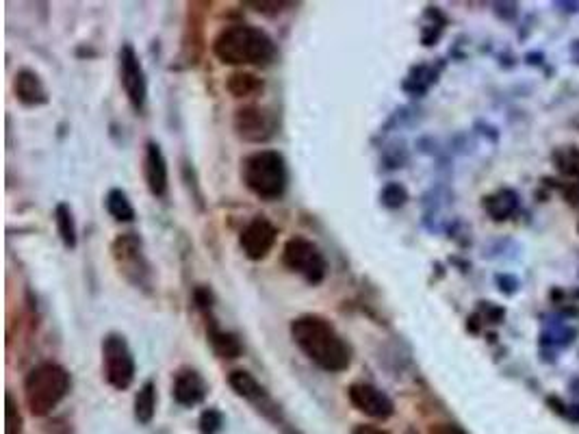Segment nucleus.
Returning a JSON list of instances; mask_svg holds the SVG:
<instances>
[{"mask_svg": "<svg viewBox=\"0 0 579 434\" xmlns=\"http://www.w3.org/2000/svg\"><path fill=\"white\" fill-rule=\"evenodd\" d=\"M571 50H573V57L579 61V40H575V42H573Z\"/></svg>", "mask_w": 579, "mask_h": 434, "instance_id": "nucleus-33", "label": "nucleus"}, {"mask_svg": "<svg viewBox=\"0 0 579 434\" xmlns=\"http://www.w3.org/2000/svg\"><path fill=\"white\" fill-rule=\"evenodd\" d=\"M209 395V382L193 367H180L174 374L172 382V398L176 404L193 408L207 400Z\"/></svg>", "mask_w": 579, "mask_h": 434, "instance_id": "nucleus-14", "label": "nucleus"}, {"mask_svg": "<svg viewBox=\"0 0 579 434\" xmlns=\"http://www.w3.org/2000/svg\"><path fill=\"white\" fill-rule=\"evenodd\" d=\"M484 209L495 222H504L519 209V196L512 189H499L497 194L484 198Z\"/></svg>", "mask_w": 579, "mask_h": 434, "instance_id": "nucleus-21", "label": "nucleus"}, {"mask_svg": "<svg viewBox=\"0 0 579 434\" xmlns=\"http://www.w3.org/2000/svg\"><path fill=\"white\" fill-rule=\"evenodd\" d=\"M226 89L235 98H256L265 92V81L248 70H237L226 79Z\"/></svg>", "mask_w": 579, "mask_h": 434, "instance_id": "nucleus-19", "label": "nucleus"}, {"mask_svg": "<svg viewBox=\"0 0 579 434\" xmlns=\"http://www.w3.org/2000/svg\"><path fill=\"white\" fill-rule=\"evenodd\" d=\"M291 339L308 361L321 372L341 374L352 367L354 350L330 319L317 313H304L291 319Z\"/></svg>", "mask_w": 579, "mask_h": 434, "instance_id": "nucleus-1", "label": "nucleus"}, {"mask_svg": "<svg viewBox=\"0 0 579 434\" xmlns=\"http://www.w3.org/2000/svg\"><path fill=\"white\" fill-rule=\"evenodd\" d=\"M228 385L241 400L252 404L256 413L263 415L267 421H272L276 428H280L282 434H302L287 419V415L282 413L280 404L269 395V391L250 372H246V369H235V372H230Z\"/></svg>", "mask_w": 579, "mask_h": 434, "instance_id": "nucleus-6", "label": "nucleus"}, {"mask_svg": "<svg viewBox=\"0 0 579 434\" xmlns=\"http://www.w3.org/2000/svg\"><path fill=\"white\" fill-rule=\"evenodd\" d=\"M432 434H467V432L454 424H441L432 430Z\"/></svg>", "mask_w": 579, "mask_h": 434, "instance_id": "nucleus-30", "label": "nucleus"}, {"mask_svg": "<svg viewBox=\"0 0 579 434\" xmlns=\"http://www.w3.org/2000/svg\"><path fill=\"white\" fill-rule=\"evenodd\" d=\"M241 181L265 202L280 200L289 187V165L278 150H256L241 159Z\"/></svg>", "mask_w": 579, "mask_h": 434, "instance_id": "nucleus-3", "label": "nucleus"}, {"mask_svg": "<svg viewBox=\"0 0 579 434\" xmlns=\"http://www.w3.org/2000/svg\"><path fill=\"white\" fill-rule=\"evenodd\" d=\"M57 235L66 250H76L79 246V226H76L74 211L68 202H57L53 211Z\"/></svg>", "mask_w": 579, "mask_h": 434, "instance_id": "nucleus-18", "label": "nucleus"}, {"mask_svg": "<svg viewBox=\"0 0 579 434\" xmlns=\"http://www.w3.org/2000/svg\"><path fill=\"white\" fill-rule=\"evenodd\" d=\"M497 285H499L501 293H508V296H512V293L519 289V280L514 278L512 274H499L497 276Z\"/></svg>", "mask_w": 579, "mask_h": 434, "instance_id": "nucleus-27", "label": "nucleus"}, {"mask_svg": "<svg viewBox=\"0 0 579 434\" xmlns=\"http://www.w3.org/2000/svg\"><path fill=\"white\" fill-rule=\"evenodd\" d=\"M200 3H189L187 11V29H185V40H183V50L187 59L191 63H196L202 53V24H204V11L198 9Z\"/></svg>", "mask_w": 579, "mask_h": 434, "instance_id": "nucleus-17", "label": "nucleus"}, {"mask_svg": "<svg viewBox=\"0 0 579 434\" xmlns=\"http://www.w3.org/2000/svg\"><path fill=\"white\" fill-rule=\"evenodd\" d=\"M233 129L241 142L265 144L278 131L276 113L261 105H243L235 111Z\"/></svg>", "mask_w": 579, "mask_h": 434, "instance_id": "nucleus-10", "label": "nucleus"}, {"mask_svg": "<svg viewBox=\"0 0 579 434\" xmlns=\"http://www.w3.org/2000/svg\"><path fill=\"white\" fill-rule=\"evenodd\" d=\"M495 14L504 20H514L519 14V7L514 3H497L495 5Z\"/></svg>", "mask_w": 579, "mask_h": 434, "instance_id": "nucleus-28", "label": "nucleus"}, {"mask_svg": "<svg viewBox=\"0 0 579 434\" xmlns=\"http://www.w3.org/2000/svg\"><path fill=\"white\" fill-rule=\"evenodd\" d=\"M118 70L128 105L135 113H144L148 105V76L133 44L126 42L118 50Z\"/></svg>", "mask_w": 579, "mask_h": 434, "instance_id": "nucleus-9", "label": "nucleus"}, {"mask_svg": "<svg viewBox=\"0 0 579 434\" xmlns=\"http://www.w3.org/2000/svg\"><path fill=\"white\" fill-rule=\"evenodd\" d=\"M111 257L120 276L135 289L150 291L154 285L152 263L146 254L144 239L137 233H122L113 239Z\"/></svg>", "mask_w": 579, "mask_h": 434, "instance_id": "nucleus-5", "label": "nucleus"}, {"mask_svg": "<svg viewBox=\"0 0 579 434\" xmlns=\"http://www.w3.org/2000/svg\"><path fill=\"white\" fill-rule=\"evenodd\" d=\"M213 55L226 66L267 68L278 57L274 37L252 24H230L213 40Z\"/></svg>", "mask_w": 579, "mask_h": 434, "instance_id": "nucleus-2", "label": "nucleus"}, {"mask_svg": "<svg viewBox=\"0 0 579 434\" xmlns=\"http://www.w3.org/2000/svg\"><path fill=\"white\" fill-rule=\"evenodd\" d=\"M569 417H571L573 421H579V406H571V413H569Z\"/></svg>", "mask_w": 579, "mask_h": 434, "instance_id": "nucleus-32", "label": "nucleus"}, {"mask_svg": "<svg viewBox=\"0 0 579 434\" xmlns=\"http://www.w3.org/2000/svg\"><path fill=\"white\" fill-rule=\"evenodd\" d=\"M100 354H102V376H105L107 385L113 387L115 391L131 389L137 376V363L126 337L120 333L105 335L100 343Z\"/></svg>", "mask_w": 579, "mask_h": 434, "instance_id": "nucleus-7", "label": "nucleus"}, {"mask_svg": "<svg viewBox=\"0 0 579 434\" xmlns=\"http://www.w3.org/2000/svg\"><path fill=\"white\" fill-rule=\"evenodd\" d=\"M352 434H389L386 430L378 428V426H371V424H358Z\"/></svg>", "mask_w": 579, "mask_h": 434, "instance_id": "nucleus-29", "label": "nucleus"}, {"mask_svg": "<svg viewBox=\"0 0 579 434\" xmlns=\"http://www.w3.org/2000/svg\"><path fill=\"white\" fill-rule=\"evenodd\" d=\"M282 265L291 274L302 276L308 285L317 287L326 280L328 259L313 239L291 237L282 248Z\"/></svg>", "mask_w": 579, "mask_h": 434, "instance_id": "nucleus-8", "label": "nucleus"}, {"mask_svg": "<svg viewBox=\"0 0 579 434\" xmlns=\"http://www.w3.org/2000/svg\"><path fill=\"white\" fill-rule=\"evenodd\" d=\"M14 94L16 100L20 102L22 107L27 109H37V107H44L50 102L48 96V89L42 81V76L37 74L31 68H22L16 72L14 76Z\"/></svg>", "mask_w": 579, "mask_h": 434, "instance_id": "nucleus-16", "label": "nucleus"}, {"mask_svg": "<svg viewBox=\"0 0 579 434\" xmlns=\"http://www.w3.org/2000/svg\"><path fill=\"white\" fill-rule=\"evenodd\" d=\"M133 413H135L137 424H141V426L152 424L154 413H157V382L146 380L144 385L139 387V391L135 395Z\"/></svg>", "mask_w": 579, "mask_h": 434, "instance_id": "nucleus-20", "label": "nucleus"}, {"mask_svg": "<svg viewBox=\"0 0 579 434\" xmlns=\"http://www.w3.org/2000/svg\"><path fill=\"white\" fill-rule=\"evenodd\" d=\"M24 432V415L16 400V395L5 393V434H22Z\"/></svg>", "mask_w": 579, "mask_h": 434, "instance_id": "nucleus-23", "label": "nucleus"}, {"mask_svg": "<svg viewBox=\"0 0 579 434\" xmlns=\"http://www.w3.org/2000/svg\"><path fill=\"white\" fill-rule=\"evenodd\" d=\"M556 7H562L564 11H569V14H575V11H579L577 3H556Z\"/></svg>", "mask_w": 579, "mask_h": 434, "instance_id": "nucleus-31", "label": "nucleus"}, {"mask_svg": "<svg viewBox=\"0 0 579 434\" xmlns=\"http://www.w3.org/2000/svg\"><path fill=\"white\" fill-rule=\"evenodd\" d=\"M72 376L63 365L44 361L35 365L24 378V402L33 417H46L68 398Z\"/></svg>", "mask_w": 579, "mask_h": 434, "instance_id": "nucleus-4", "label": "nucleus"}, {"mask_svg": "<svg viewBox=\"0 0 579 434\" xmlns=\"http://www.w3.org/2000/svg\"><path fill=\"white\" fill-rule=\"evenodd\" d=\"M198 426H200V434H220L224 428L222 411H217V408H207V411H202Z\"/></svg>", "mask_w": 579, "mask_h": 434, "instance_id": "nucleus-25", "label": "nucleus"}, {"mask_svg": "<svg viewBox=\"0 0 579 434\" xmlns=\"http://www.w3.org/2000/svg\"><path fill=\"white\" fill-rule=\"evenodd\" d=\"M347 398H350L356 411L365 413L371 419L386 421L395 413V404L389 395L376 385H369V382H354V385L347 387Z\"/></svg>", "mask_w": 579, "mask_h": 434, "instance_id": "nucleus-12", "label": "nucleus"}, {"mask_svg": "<svg viewBox=\"0 0 579 434\" xmlns=\"http://www.w3.org/2000/svg\"><path fill=\"white\" fill-rule=\"evenodd\" d=\"M144 178L146 187L154 198H167V191H170V168H167V159L163 155V148L159 142H146L144 150Z\"/></svg>", "mask_w": 579, "mask_h": 434, "instance_id": "nucleus-13", "label": "nucleus"}, {"mask_svg": "<svg viewBox=\"0 0 579 434\" xmlns=\"http://www.w3.org/2000/svg\"><path fill=\"white\" fill-rule=\"evenodd\" d=\"M243 5L252 7V11H259V14L265 16H278L282 11L295 7V3H282V0H272V3H267V0H246Z\"/></svg>", "mask_w": 579, "mask_h": 434, "instance_id": "nucleus-26", "label": "nucleus"}, {"mask_svg": "<svg viewBox=\"0 0 579 434\" xmlns=\"http://www.w3.org/2000/svg\"><path fill=\"white\" fill-rule=\"evenodd\" d=\"M276 241H278V228L274 226L272 220H267L265 215L252 217L239 235V246L250 261L267 259L269 252L274 250Z\"/></svg>", "mask_w": 579, "mask_h": 434, "instance_id": "nucleus-11", "label": "nucleus"}, {"mask_svg": "<svg viewBox=\"0 0 579 434\" xmlns=\"http://www.w3.org/2000/svg\"><path fill=\"white\" fill-rule=\"evenodd\" d=\"M204 319V328H207V339L211 343V350L215 356H220L224 361H235L243 354V341L239 335L230 333V330H224L220 326V319L215 317V311L202 313Z\"/></svg>", "mask_w": 579, "mask_h": 434, "instance_id": "nucleus-15", "label": "nucleus"}, {"mask_svg": "<svg viewBox=\"0 0 579 434\" xmlns=\"http://www.w3.org/2000/svg\"><path fill=\"white\" fill-rule=\"evenodd\" d=\"M380 200L386 209H402L408 202V191L400 183H386L380 191Z\"/></svg>", "mask_w": 579, "mask_h": 434, "instance_id": "nucleus-24", "label": "nucleus"}, {"mask_svg": "<svg viewBox=\"0 0 579 434\" xmlns=\"http://www.w3.org/2000/svg\"><path fill=\"white\" fill-rule=\"evenodd\" d=\"M105 209L113 217V220L120 222V224H131V222H135V217H137V211L133 207L131 198H128L126 191L120 187H113L107 191Z\"/></svg>", "mask_w": 579, "mask_h": 434, "instance_id": "nucleus-22", "label": "nucleus"}]
</instances>
